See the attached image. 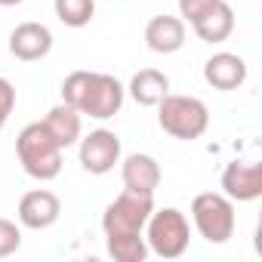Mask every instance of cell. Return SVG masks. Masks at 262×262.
Wrapping results in <instances>:
<instances>
[{
	"label": "cell",
	"instance_id": "obj_1",
	"mask_svg": "<svg viewBox=\"0 0 262 262\" xmlns=\"http://www.w3.org/2000/svg\"><path fill=\"white\" fill-rule=\"evenodd\" d=\"M16 155L22 170L37 182H50L62 173V148L47 133L43 120L22 126V133L16 136Z\"/></svg>",
	"mask_w": 262,
	"mask_h": 262
},
{
	"label": "cell",
	"instance_id": "obj_2",
	"mask_svg": "<svg viewBox=\"0 0 262 262\" xmlns=\"http://www.w3.org/2000/svg\"><path fill=\"white\" fill-rule=\"evenodd\" d=\"M155 108H158L161 129H164V133H170L173 139L194 142V139H201L207 133V126H210V108L198 96L167 93Z\"/></svg>",
	"mask_w": 262,
	"mask_h": 262
},
{
	"label": "cell",
	"instance_id": "obj_3",
	"mask_svg": "<svg viewBox=\"0 0 262 262\" xmlns=\"http://www.w3.org/2000/svg\"><path fill=\"white\" fill-rule=\"evenodd\" d=\"M145 244H148V253H155L161 259L185 256V250L191 244V225H188L185 213L176 207L151 210V216L145 222Z\"/></svg>",
	"mask_w": 262,
	"mask_h": 262
},
{
	"label": "cell",
	"instance_id": "obj_4",
	"mask_svg": "<svg viewBox=\"0 0 262 262\" xmlns=\"http://www.w3.org/2000/svg\"><path fill=\"white\" fill-rule=\"evenodd\" d=\"M191 222L207 244H225L237 225L234 201L222 191H201L191 201Z\"/></svg>",
	"mask_w": 262,
	"mask_h": 262
},
{
	"label": "cell",
	"instance_id": "obj_5",
	"mask_svg": "<svg viewBox=\"0 0 262 262\" xmlns=\"http://www.w3.org/2000/svg\"><path fill=\"white\" fill-rule=\"evenodd\" d=\"M155 210V198L151 194H139V191H120L102 213V231L105 234H142L145 222Z\"/></svg>",
	"mask_w": 262,
	"mask_h": 262
},
{
	"label": "cell",
	"instance_id": "obj_6",
	"mask_svg": "<svg viewBox=\"0 0 262 262\" xmlns=\"http://www.w3.org/2000/svg\"><path fill=\"white\" fill-rule=\"evenodd\" d=\"M123 96H126V90H123V83L117 77L102 74V71H90V83L83 90V99H80L77 111L90 114L96 120H108V117H114L120 111Z\"/></svg>",
	"mask_w": 262,
	"mask_h": 262
},
{
	"label": "cell",
	"instance_id": "obj_7",
	"mask_svg": "<svg viewBox=\"0 0 262 262\" xmlns=\"http://www.w3.org/2000/svg\"><path fill=\"white\" fill-rule=\"evenodd\" d=\"M77 158L86 173L105 176L120 164V136L114 129H93L90 136H80Z\"/></svg>",
	"mask_w": 262,
	"mask_h": 262
},
{
	"label": "cell",
	"instance_id": "obj_8",
	"mask_svg": "<svg viewBox=\"0 0 262 262\" xmlns=\"http://www.w3.org/2000/svg\"><path fill=\"white\" fill-rule=\"evenodd\" d=\"M222 194L234 204H250L262 198V164L259 161H231L222 170Z\"/></svg>",
	"mask_w": 262,
	"mask_h": 262
},
{
	"label": "cell",
	"instance_id": "obj_9",
	"mask_svg": "<svg viewBox=\"0 0 262 262\" xmlns=\"http://www.w3.org/2000/svg\"><path fill=\"white\" fill-rule=\"evenodd\" d=\"M16 216H19V225H22V228L43 231V228H50V225L59 222V216H62V201H59L53 191H47V188H34V191H25V194H22Z\"/></svg>",
	"mask_w": 262,
	"mask_h": 262
},
{
	"label": "cell",
	"instance_id": "obj_10",
	"mask_svg": "<svg viewBox=\"0 0 262 262\" xmlns=\"http://www.w3.org/2000/svg\"><path fill=\"white\" fill-rule=\"evenodd\" d=\"M53 50V31L43 22H22L10 34V53L19 62H40Z\"/></svg>",
	"mask_w": 262,
	"mask_h": 262
},
{
	"label": "cell",
	"instance_id": "obj_11",
	"mask_svg": "<svg viewBox=\"0 0 262 262\" xmlns=\"http://www.w3.org/2000/svg\"><path fill=\"white\" fill-rule=\"evenodd\" d=\"M204 80L219 90V93H231L237 86H244L247 80V62L237 53H213L204 62Z\"/></svg>",
	"mask_w": 262,
	"mask_h": 262
},
{
	"label": "cell",
	"instance_id": "obj_12",
	"mask_svg": "<svg viewBox=\"0 0 262 262\" xmlns=\"http://www.w3.org/2000/svg\"><path fill=\"white\" fill-rule=\"evenodd\" d=\"M120 179H123V188L126 191H139V194H151L158 191L161 185V164L151 158V155H129L123 158L120 164Z\"/></svg>",
	"mask_w": 262,
	"mask_h": 262
},
{
	"label": "cell",
	"instance_id": "obj_13",
	"mask_svg": "<svg viewBox=\"0 0 262 262\" xmlns=\"http://www.w3.org/2000/svg\"><path fill=\"white\" fill-rule=\"evenodd\" d=\"M145 43L158 56L179 53L185 47V22L179 16H155L145 25Z\"/></svg>",
	"mask_w": 262,
	"mask_h": 262
},
{
	"label": "cell",
	"instance_id": "obj_14",
	"mask_svg": "<svg viewBox=\"0 0 262 262\" xmlns=\"http://www.w3.org/2000/svg\"><path fill=\"white\" fill-rule=\"evenodd\" d=\"M43 126H47V133L56 139V145L65 151L71 145L80 142V133H83V120H80V111L71 108V105H56L50 108V114L43 117Z\"/></svg>",
	"mask_w": 262,
	"mask_h": 262
},
{
	"label": "cell",
	"instance_id": "obj_15",
	"mask_svg": "<svg viewBox=\"0 0 262 262\" xmlns=\"http://www.w3.org/2000/svg\"><path fill=\"white\" fill-rule=\"evenodd\" d=\"M126 93L133 96L136 105L155 108V105L170 93V77H167L164 71H158V68H142V71L133 74V80H129Z\"/></svg>",
	"mask_w": 262,
	"mask_h": 262
},
{
	"label": "cell",
	"instance_id": "obj_16",
	"mask_svg": "<svg viewBox=\"0 0 262 262\" xmlns=\"http://www.w3.org/2000/svg\"><path fill=\"white\" fill-rule=\"evenodd\" d=\"M191 28H194V34H198L204 43H222V40H228L231 31H234V10L225 4V0H219V4H216L207 16H201Z\"/></svg>",
	"mask_w": 262,
	"mask_h": 262
},
{
	"label": "cell",
	"instance_id": "obj_17",
	"mask_svg": "<svg viewBox=\"0 0 262 262\" xmlns=\"http://www.w3.org/2000/svg\"><path fill=\"white\" fill-rule=\"evenodd\" d=\"M105 247L114 262H145L148 259L145 231L142 234H105Z\"/></svg>",
	"mask_w": 262,
	"mask_h": 262
},
{
	"label": "cell",
	"instance_id": "obj_18",
	"mask_svg": "<svg viewBox=\"0 0 262 262\" xmlns=\"http://www.w3.org/2000/svg\"><path fill=\"white\" fill-rule=\"evenodd\" d=\"M56 19L68 28H86L96 13V0H53Z\"/></svg>",
	"mask_w": 262,
	"mask_h": 262
},
{
	"label": "cell",
	"instance_id": "obj_19",
	"mask_svg": "<svg viewBox=\"0 0 262 262\" xmlns=\"http://www.w3.org/2000/svg\"><path fill=\"white\" fill-rule=\"evenodd\" d=\"M19 247H22V228H19L13 219H4V216H0V259L13 256Z\"/></svg>",
	"mask_w": 262,
	"mask_h": 262
},
{
	"label": "cell",
	"instance_id": "obj_20",
	"mask_svg": "<svg viewBox=\"0 0 262 262\" xmlns=\"http://www.w3.org/2000/svg\"><path fill=\"white\" fill-rule=\"evenodd\" d=\"M216 4H219V0H179V19L188 22V25H194L201 16L210 13Z\"/></svg>",
	"mask_w": 262,
	"mask_h": 262
},
{
	"label": "cell",
	"instance_id": "obj_21",
	"mask_svg": "<svg viewBox=\"0 0 262 262\" xmlns=\"http://www.w3.org/2000/svg\"><path fill=\"white\" fill-rule=\"evenodd\" d=\"M13 108H16V86H13L7 77H0V129L7 126Z\"/></svg>",
	"mask_w": 262,
	"mask_h": 262
},
{
	"label": "cell",
	"instance_id": "obj_22",
	"mask_svg": "<svg viewBox=\"0 0 262 262\" xmlns=\"http://www.w3.org/2000/svg\"><path fill=\"white\" fill-rule=\"evenodd\" d=\"M22 0H0V7H19Z\"/></svg>",
	"mask_w": 262,
	"mask_h": 262
}]
</instances>
